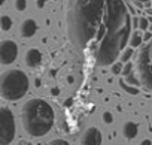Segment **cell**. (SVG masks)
I'll return each instance as SVG.
<instances>
[{"instance_id": "cell-1", "label": "cell", "mask_w": 152, "mask_h": 145, "mask_svg": "<svg viewBox=\"0 0 152 145\" xmlns=\"http://www.w3.org/2000/svg\"><path fill=\"white\" fill-rule=\"evenodd\" d=\"M66 20L72 45L97 66H112L128 43L131 24L122 0H69Z\"/></svg>"}, {"instance_id": "cell-2", "label": "cell", "mask_w": 152, "mask_h": 145, "mask_svg": "<svg viewBox=\"0 0 152 145\" xmlns=\"http://www.w3.org/2000/svg\"><path fill=\"white\" fill-rule=\"evenodd\" d=\"M21 124L31 138L45 136L54 126L55 114L52 106L43 99H30L21 108Z\"/></svg>"}, {"instance_id": "cell-3", "label": "cell", "mask_w": 152, "mask_h": 145, "mask_svg": "<svg viewBox=\"0 0 152 145\" xmlns=\"http://www.w3.org/2000/svg\"><path fill=\"white\" fill-rule=\"evenodd\" d=\"M28 90V77L20 69L6 70L0 77V94L5 100H20Z\"/></svg>"}, {"instance_id": "cell-4", "label": "cell", "mask_w": 152, "mask_h": 145, "mask_svg": "<svg viewBox=\"0 0 152 145\" xmlns=\"http://www.w3.org/2000/svg\"><path fill=\"white\" fill-rule=\"evenodd\" d=\"M136 67L140 84L149 91H152V40L140 49Z\"/></svg>"}, {"instance_id": "cell-5", "label": "cell", "mask_w": 152, "mask_h": 145, "mask_svg": "<svg viewBox=\"0 0 152 145\" xmlns=\"http://www.w3.org/2000/svg\"><path fill=\"white\" fill-rule=\"evenodd\" d=\"M17 133V124H15V117L14 112L3 106L0 109V144L2 145H9Z\"/></svg>"}, {"instance_id": "cell-6", "label": "cell", "mask_w": 152, "mask_h": 145, "mask_svg": "<svg viewBox=\"0 0 152 145\" xmlns=\"http://www.w3.org/2000/svg\"><path fill=\"white\" fill-rule=\"evenodd\" d=\"M18 57V46L14 40H2L0 43V63L11 64Z\"/></svg>"}, {"instance_id": "cell-7", "label": "cell", "mask_w": 152, "mask_h": 145, "mask_svg": "<svg viewBox=\"0 0 152 145\" xmlns=\"http://www.w3.org/2000/svg\"><path fill=\"white\" fill-rule=\"evenodd\" d=\"M103 136L99 127H88L79 139V145H102Z\"/></svg>"}, {"instance_id": "cell-8", "label": "cell", "mask_w": 152, "mask_h": 145, "mask_svg": "<svg viewBox=\"0 0 152 145\" xmlns=\"http://www.w3.org/2000/svg\"><path fill=\"white\" fill-rule=\"evenodd\" d=\"M24 61H26V64L28 67H37L42 63V54H40V51L36 49V48H30L26 52V55H24Z\"/></svg>"}, {"instance_id": "cell-9", "label": "cell", "mask_w": 152, "mask_h": 145, "mask_svg": "<svg viewBox=\"0 0 152 145\" xmlns=\"http://www.w3.org/2000/svg\"><path fill=\"white\" fill-rule=\"evenodd\" d=\"M36 30H37V24H36L34 20L28 18V20H24V21L21 23L20 33H21L23 38H31V36L36 33Z\"/></svg>"}, {"instance_id": "cell-10", "label": "cell", "mask_w": 152, "mask_h": 145, "mask_svg": "<svg viewBox=\"0 0 152 145\" xmlns=\"http://www.w3.org/2000/svg\"><path fill=\"white\" fill-rule=\"evenodd\" d=\"M137 132H139V126H137L134 121H127V123H124V126H122V135H124L125 139H128V141L134 139V138L137 136Z\"/></svg>"}, {"instance_id": "cell-11", "label": "cell", "mask_w": 152, "mask_h": 145, "mask_svg": "<svg viewBox=\"0 0 152 145\" xmlns=\"http://www.w3.org/2000/svg\"><path fill=\"white\" fill-rule=\"evenodd\" d=\"M145 39H143V36L139 33V32H134L133 35H131V48H136V46H139L142 42H143Z\"/></svg>"}, {"instance_id": "cell-12", "label": "cell", "mask_w": 152, "mask_h": 145, "mask_svg": "<svg viewBox=\"0 0 152 145\" xmlns=\"http://www.w3.org/2000/svg\"><path fill=\"white\" fill-rule=\"evenodd\" d=\"M0 23H2V30H3V32H8V30L12 27V20H11L8 15H3L2 20H0Z\"/></svg>"}, {"instance_id": "cell-13", "label": "cell", "mask_w": 152, "mask_h": 145, "mask_svg": "<svg viewBox=\"0 0 152 145\" xmlns=\"http://www.w3.org/2000/svg\"><path fill=\"white\" fill-rule=\"evenodd\" d=\"M27 8V0H15V9L23 12Z\"/></svg>"}, {"instance_id": "cell-14", "label": "cell", "mask_w": 152, "mask_h": 145, "mask_svg": "<svg viewBox=\"0 0 152 145\" xmlns=\"http://www.w3.org/2000/svg\"><path fill=\"white\" fill-rule=\"evenodd\" d=\"M103 123H104V124H112V123H113V115H112V112H109V111H104V112H103Z\"/></svg>"}, {"instance_id": "cell-15", "label": "cell", "mask_w": 152, "mask_h": 145, "mask_svg": "<svg viewBox=\"0 0 152 145\" xmlns=\"http://www.w3.org/2000/svg\"><path fill=\"white\" fill-rule=\"evenodd\" d=\"M139 26H140L142 30H148V29H149V21H148L146 18H140V20H139Z\"/></svg>"}, {"instance_id": "cell-16", "label": "cell", "mask_w": 152, "mask_h": 145, "mask_svg": "<svg viewBox=\"0 0 152 145\" xmlns=\"http://www.w3.org/2000/svg\"><path fill=\"white\" fill-rule=\"evenodd\" d=\"M131 70H133V64H131V63H127L125 67L122 69V75H124V77H128Z\"/></svg>"}, {"instance_id": "cell-17", "label": "cell", "mask_w": 152, "mask_h": 145, "mask_svg": "<svg viewBox=\"0 0 152 145\" xmlns=\"http://www.w3.org/2000/svg\"><path fill=\"white\" fill-rule=\"evenodd\" d=\"M48 145H70L67 141H64V139H54V141H51Z\"/></svg>"}, {"instance_id": "cell-18", "label": "cell", "mask_w": 152, "mask_h": 145, "mask_svg": "<svg viewBox=\"0 0 152 145\" xmlns=\"http://www.w3.org/2000/svg\"><path fill=\"white\" fill-rule=\"evenodd\" d=\"M131 54H133V48H130V49H127L124 54H122V57H121V60L122 61H128V58L131 57Z\"/></svg>"}, {"instance_id": "cell-19", "label": "cell", "mask_w": 152, "mask_h": 145, "mask_svg": "<svg viewBox=\"0 0 152 145\" xmlns=\"http://www.w3.org/2000/svg\"><path fill=\"white\" fill-rule=\"evenodd\" d=\"M119 72H122V70H121V64H116V66L113 67V74H119Z\"/></svg>"}, {"instance_id": "cell-20", "label": "cell", "mask_w": 152, "mask_h": 145, "mask_svg": "<svg viewBox=\"0 0 152 145\" xmlns=\"http://www.w3.org/2000/svg\"><path fill=\"white\" fill-rule=\"evenodd\" d=\"M140 145H152V142H151L149 139H143V141L140 142Z\"/></svg>"}, {"instance_id": "cell-21", "label": "cell", "mask_w": 152, "mask_h": 145, "mask_svg": "<svg viewBox=\"0 0 152 145\" xmlns=\"http://www.w3.org/2000/svg\"><path fill=\"white\" fill-rule=\"evenodd\" d=\"M143 39H145V40H148V39H151V33H145V36H143Z\"/></svg>"}, {"instance_id": "cell-22", "label": "cell", "mask_w": 152, "mask_h": 145, "mask_svg": "<svg viewBox=\"0 0 152 145\" xmlns=\"http://www.w3.org/2000/svg\"><path fill=\"white\" fill-rule=\"evenodd\" d=\"M134 2H139V3H145V2H149V0H134Z\"/></svg>"}, {"instance_id": "cell-23", "label": "cell", "mask_w": 152, "mask_h": 145, "mask_svg": "<svg viewBox=\"0 0 152 145\" xmlns=\"http://www.w3.org/2000/svg\"><path fill=\"white\" fill-rule=\"evenodd\" d=\"M5 2H6V0H2V3H5Z\"/></svg>"}, {"instance_id": "cell-24", "label": "cell", "mask_w": 152, "mask_h": 145, "mask_svg": "<svg viewBox=\"0 0 152 145\" xmlns=\"http://www.w3.org/2000/svg\"><path fill=\"white\" fill-rule=\"evenodd\" d=\"M151 32H152V26H151Z\"/></svg>"}]
</instances>
